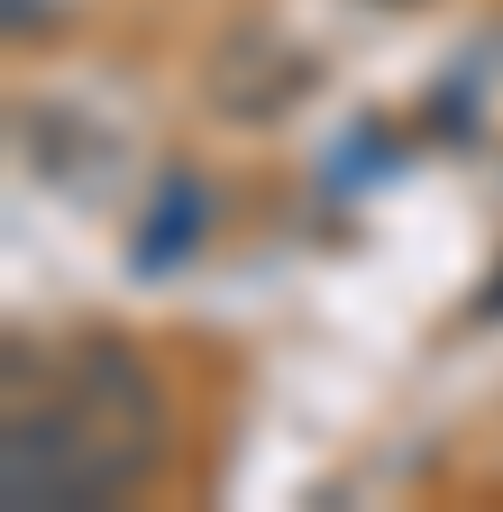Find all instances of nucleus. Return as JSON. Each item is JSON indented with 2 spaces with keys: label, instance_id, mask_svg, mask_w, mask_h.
Here are the masks:
<instances>
[{
  "label": "nucleus",
  "instance_id": "f257e3e1",
  "mask_svg": "<svg viewBox=\"0 0 503 512\" xmlns=\"http://www.w3.org/2000/svg\"><path fill=\"white\" fill-rule=\"evenodd\" d=\"M165 467V394L138 348L92 339L46 357L10 339V412H0V494L10 512H101Z\"/></svg>",
  "mask_w": 503,
  "mask_h": 512
}]
</instances>
